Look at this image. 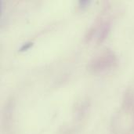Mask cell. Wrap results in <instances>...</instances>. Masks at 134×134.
Returning a JSON list of instances; mask_svg holds the SVG:
<instances>
[{"label": "cell", "mask_w": 134, "mask_h": 134, "mask_svg": "<svg viewBox=\"0 0 134 134\" xmlns=\"http://www.w3.org/2000/svg\"><path fill=\"white\" fill-rule=\"evenodd\" d=\"M32 45H33V44H32L31 42H29V43H27V44L24 45V46H23V47L20 49V51H24V50H25V49H28L29 47H31Z\"/></svg>", "instance_id": "1"}]
</instances>
